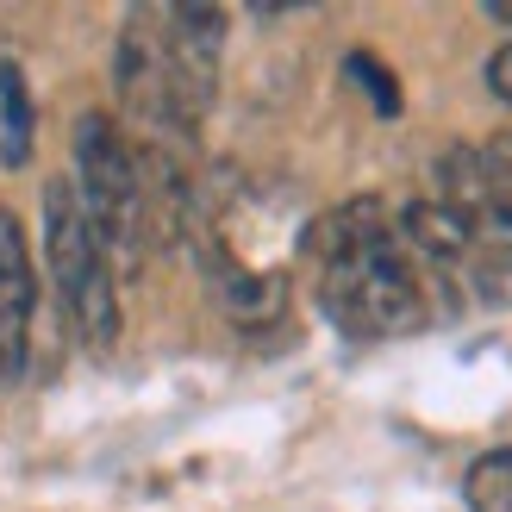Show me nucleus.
Returning a JSON list of instances; mask_svg holds the SVG:
<instances>
[{
    "instance_id": "nucleus-11",
    "label": "nucleus",
    "mask_w": 512,
    "mask_h": 512,
    "mask_svg": "<svg viewBox=\"0 0 512 512\" xmlns=\"http://www.w3.org/2000/svg\"><path fill=\"white\" fill-rule=\"evenodd\" d=\"M469 225H475V244H488L494 256H512V194H494L488 207H475Z\"/></svg>"
},
{
    "instance_id": "nucleus-4",
    "label": "nucleus",
    "mask_w": 512,
    "mask_h": 512,
    "mask_svg": "<svg viewBox=\"0 0 512 512\" xmlns=\"http://www.w3.org/2000/svg\"><path fill=\"white\" fill-rule=\"evenodd\" d=\"M32 313L38 269L25 250V225L0 207V375H25V363H32Z\"/></svg>"
},
{
    "instance_id": "nucleus-6",
    "label": "nucleus",
    "mask_w": 512,
    "mask_h": 512,
    "mask_svg": "<svg viewBox=\"0 0 512 512\" xmlns=\"http://www.w3.org/2000/svg\"><path fill=\"white\" fill-rule=\"evenodd\" d=\"M394 232V213L381 207V194H350V200H338V207H325L313 225H306V256L313 263H344V256H356V250H369L375 238H388Z\"/></svg>"
},
{
    "instance_id": "nucleus-8",
    "label": "nucleus",
    "mask_w": 512,
    "mask_h": 512,
    "mask_svg": "<svg viewBox=\"0 0 512 512\" xmlns=\"http://www.w3.org/2000/svg\"><path fill=\"white\" fill-rule=\"evenodd\" d=\"M219 300L238 325H263L281 313V275H256V269H225L219 275Z\"/></svg>"
},
{
    "instance_id": "nucleus-14",
    "label": "nucleus",
    "mask_w": 512,
    "mask_h": 512,
    "mask_svg": "<svg viewBox=\"0 0 512 512\" xmlns=\"http://www.w3.org/2000/svg\"><path fill=\"white\" fill-rule=\"evenodd\" d=\"M488 19H500V25H512V0H494V7H488Z\"/></svg>"
},
{
    "instance_id": "nucleus-7",
    "label": "nucleus",
    "mask_w": 512,
    "mask_h": 512,
    "mask_svg": "<svg viewBox=\"0 0 512 512\" xmlns=\"http://www.w3.org/2000/svg\"><path fill=\"white\" fill-rule=\"evenodd\" d=\"M32 88H25L19 63H0V163L19 169L32 157Z\"/></svg>"
},
{
    "instance_id": "nucleus-12",
    "label": "nucleus",
    "mask_w": 512,
    "mask_h": 512,
    "mask_svg": "<svg viewBox=\"0 0 512 512\" xmlns=\"http://www.w3.org/2000/svg\"><path fill=\"white\" fill-rule=\"evenodd\" d=\"M481 163L494 169V182H500V188H512V132H494L488 144H481Z\"/></svg>"
},
{
    "instance_id": "nucleus-13",
    "label": "nucleus",
    "mask_w": 512,
    "mask_h": 512,
    "mask_svg": "<svg viewBox=\"0 0 512 512\" xmlns=\"http://www.w3.org/2000/svg\"><path fill=\"white\" fill-rule=\"evenodd\" d=\"M488 94L512 107V44H500L494 57H488Z\"/></svg>"
},
{
    "instance_id": "nucleus-3",
    "label": "nucleus",
    "mask_w": 512,
    "mask_h": 512,
    "mask_svg": "<svg viewBox=\"0 0 512 512\" xmlns=\"http://www.w3.org/2000/svg\"><path fill=\"white\" fill-rule=\"evenodd\" d=\"M75 200L94 225L100 250H119L125 263L138 256L144 232V182H138V150L125 144L113 113L75 119Z\"/></svg>"
},
{
    "instance_id": "nucleus-1",
    "label": "nucleus",
    "mask_w": 512,
    "mask_h": 512,
    "mask_svg": "<svg viewBox=\"0 0 512 512\" xmlns=\"http://www.w3.org/2000/svg\"><path fill=\"white\" fill-rule=\"evenodd\" d=\"M319 306L350 338H406V331L425 325V281L413 269V256L400 250V238L388 232L369 250H356L325 269Z\"/></svg>"
},
{
    "instance_id": "nucleus-2",
    "label": "nucleus",
    "mask_w": 512,
    "mask_h": 512,
    "mask_svg": "<svg viewBox=\"0 0 512 512\" xmlns=\"http://www.w3.org/2000/svg\"><path fill=\"white\" fill-rule=\"evenodd\" d=\"M44 263H50V281H57V294H63V313L75 325V338L107 350L119 338V294H113L107 250H100V238H94V225H88L69 182L44 188Z\"/></svg>"
},
{
    "instance_id": "nucleus-10",
    "label": "nucleus",
    "mask_w": 512,
    "mask_h": 512,
    "mask_svg": "<svg viewBox=\"0 0 512 512\" xmlns=\"http://www.w3.org/2000/svg\"><path fill=\"white\" fill-rule=\"evenodd\" d=\"M344 75H350V82H363V94L375 100V113H400V82L369 57V50H350V57H344Z\"/></svg>"
},
{
    "instance_id": "nucleus-5",
    "label": "nucleus",
    "mask_w": 512,
    "mask_h": 512,
    "mask_svg": "<svg viewBox=\"0 0 512 512\" xmlns=\"http://www.w3.org/2000/svg\"><path fill=\"white\" fill-rule=\"evenodd\" d=\"M394 232H400L406 256H425V263H438V269H456V263H469V256H475L469 213L444 207L438 194H431V200H406V207L394 213Z\"/></svg>"
},
{
    "instance_id": "nucleus-9",
    "label": "nucleus",
    "mask_w": 512,
    "mask_h": 512,
    "mask_svg": "<svg viewBox=\"0 0 512 512\" xmlns=\"http://www.w3.org/2000/svg\"><path fill=\"white\" fill-rule=\"evenodd\" d=\"M463 500L469 512H512V444L475 456L463 475Z\"/></svg>"
}]
</instances>
